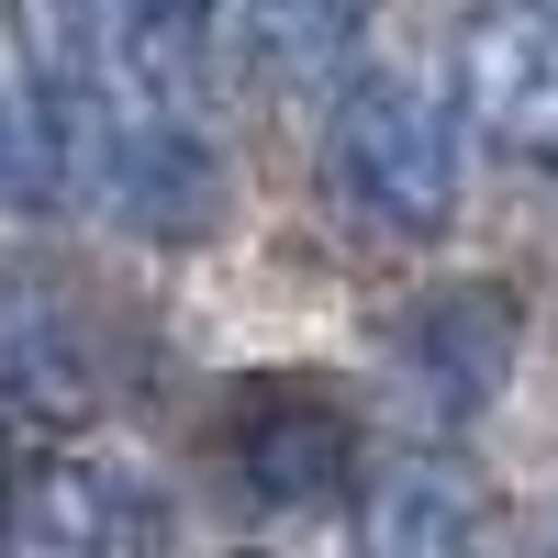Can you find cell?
<instances>
[{
    "instance_id": "obj_1",
    "label": "cell",
    "mask_w": 558,
    "mask_h": 558,
    "mask_svg": "<svg viewBox=\"0 0 558 558\" xmlns=\"http://www.w3.org/2000/svg\"><path fill=\"white\" fill-rule=\"evenodd\" d=\"M336 179L380 235H447V213H458V112L425 78H357L336 101Z\"/></svg>"
},
{
    "instance_id": "obj_2",
    "label": "cell",
    "mask_w": 558,
    "mask_h": 558,
    "mask_svg": "<svg viewBox=\"0 0 558 558\" xmlns=\"http://www.w3.org/2000/svg\"><path fill=\"white\" fill-rule=\"evenodd\" d=\"M470 123L514 157H558V0H502L458 45Z\"/></svg>"
},
{
    "instance_id": "obj_3",
    "label": "cell",
    "mask_w": 558,
    "mask_h": 558,
    "mask_svg": "<svg viewBox=\"0 0 558 558\" xmlns=\"http://www.w3.org/2000/svg\"><path fill=\"white\" fill-rule=\"evenodd\" d=\"M413 380L436 391V413H481L502 391V368H514V302L502 291H436L425 313H413Z\"/></svg>"
},
{
    "instance_id": "obj_4",
    "label": "cell",
    "mask_w": 558,
    "mask_h": 558,
    "mask_svg": "<svg viewBox=\"0 0 558 558\" xmlns=\"http://www.w3.org/2000/svg\"><path fill=\"white\" fill-rule=\"evenodd\" d=\"M368 547L380 558H481L492 547V502L458 458H402L368 502Z\"/></svg>"
},
{
    "instance_id": "obj_5",
    "label": "cell",
    "mask_w": 558,
    "mask_h": 558,
    "mask_svg": "<svg viewBox=\"0 0 558 558\" xmlns=\"http://www.w3.org/2000/svg\"><path fill=\"white\" fill-rule=\"evenodd\" d=\"M235 458H246V481L268 492V502H324L347 481V413L336 402H313V391H268V402H246V425H235Z\"/></svg>"
},
{
    "instance_id": "obj_6",
    "label": "cell",
    "mask_w": 558,
    "mask_h": 558,
    "mask_svg": "<svg viewBox=\"0 0 558 558\" xmlns=\"http://www.w3.org/2000/svg\"><path fill=\"white\" fill-rule=\"evenodd\" d=\"M112 202L146 223V235H191L213 213V157L179 112H146L134 101V134H112Z\"/></svg>"
},
{
    "instance_id": "obj_7",
    "label": "cell",
    "mask_w": 558,
    "mask_h": 558,
    "mask_svg": "<svg viewBox=\"0 0 558 558\" xmlns=\"http://www.w3.org/2000/svg\"><path fill=\"white\" fill-rule=\"evenodd\" d=\"M0 391L12 402H89V347L57 291H34V279H0Z\"/></svg>"
},
{
    "instance_id": "obj_8",
    "label": "cell",
    "mask_w": 558,
    "mask_h": 558,
    "mask_svg": "<svg viewBox=\"0 0 558 558\" xmlns=\"http://www.w3.org/2000/svg\"><path fill=\"white\" fill-rule=\"evenodd\" d=\"M357 23H368V0H235V45H246V68L279 78V89L336 78L347 45H357Z\"/></svg>"
},
{
    "instance_id": "obj_9",
    "label": "cell",
    "mask_w": 558,
    "mask_h": 558,
    "mask_svg": "<svg viewBox=\"0 0 558 558\" xmlns=\"http://www.w3.org/2000/svg\"><path fill=\"white\" fill-rule=\"evenodd\" d=\"M12 558H134V525H123V492L101 470H45L23 492V525H12Z\"/></svg>"
},
{
    "instance_id": "obj_10",
    "label": "cell",
    "mask_w": 558,
    "mask_h": 558,
    "mask_svg": "<svg viewBox=\"0 0 558 558\" xmlns=\"http://www.w3.org/2000/svg\"><path fill=\"white\" fill-rule=\"evenodd\" d=\"M202 12L213 0H112V57H123L134 89H146V112H168V78H179V57H191Z\"/></svg>"
},
{
    "instance_id": "obj_11",
    "label": "cell",
    "mask_w": 558,
    "mask_h": 558,
    "mask_svg": "<svg viewBox=\"0 0 558 558\" xmlns=\"http://www.w3.org/2000/svg\"><path fill=\"white\" fill-rule=\"evenodd\" d=\"M0 470H12V447H0Z\"/></svg>"
}]
</instances>
